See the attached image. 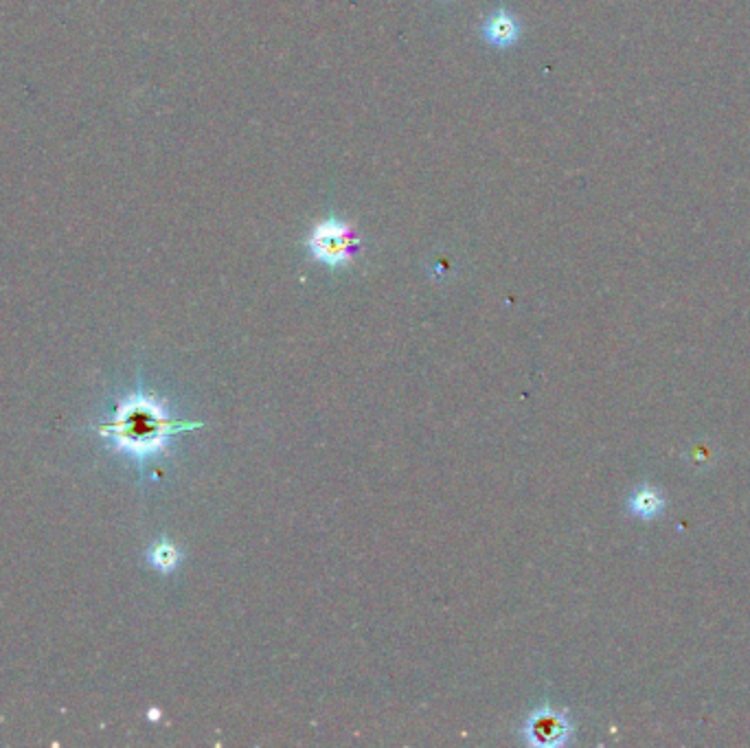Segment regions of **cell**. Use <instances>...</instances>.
I'll return each instance as SVG.
<instances>
[{"label":"cell","instance_id":"5","mask_svg":"<svg viewBox=\"0 0 750 748\" xmlns=\"http://www.w3.org/2000/svg\"><path fill=\"white\" fill-rule=\"evenodd\" d=\"M628 507L632 516L641 520H652L665 509V498L661 496V492L654 490V487H641V490H636L632 494Z\"/></svg>","mask_w":750,"mask_h":748},{"label":"cell","instance_id":"2","mask_svg":"<svg viewBox=\"0 0 750 748\" xmlns=\"http://www.w3.org/2000/svg\"><path fill=\"white\" fill-rule=\"evenodd\" d=\"M308 248L316 262L327 264L329 268H340L349 264L358 253L360 237L351 224L338 218H327L312 229Z\"/></svg>","mask_w":750,"mask_h":748},{"label":"cell","instance_id":"3","mask_svg":"<svg viewBox=\"0 0 750 748\" xmlns=\"http://www.w3.org/2000/svg\"><path fill=\"white\" fill-rule=\"evenodd\" d=\"M571 735V724L562 713L540 709L525 724V738L533 746H560Z\"/></svg>","mask_w":750,"mask_h":748},{"label":"cell","instance_id":"6","mask_svg":"<svg viewBox=\"0 0 750 748\" xmlns=\"http://www.w3.org/2000/svg\"><path fill=\"white\" fill-rule=\"evenodd\" d=\"M150 560H152V564L156 566V569L158 571H172V569H176V564H178V560H180V555H178V551H176V547H174V544L172 542H158L156 544V547L150 551Z\"/></svg>","mask_w":750,"mask_h":748},{"label":"cell","instance_id":"4","mask_svg":"<svg viewBox=\"0 0 750 748\" xmlns=\"http://www.w3.org/2000/svg\"><path fill=\"white\" fill-rule=\"evenodd\" d=\"M483 36L485 40L494 44L498 49L511 47L520 36V27L516 18L507 9H496L494 14L483 22Z\"/></svg>","mask_w":750,"mask_h":748},{"label":"cell","instance_id":"1","mask_svg":"<svg viewBox=\"0 0 750 748\" xmlns=\"http://www.w3.org/2000/svg\"><path fill=\"white\" fill-rule=\"evenodd\" d=\"M196 428H202V422L172 419L156 400L147 395H132L119 406L115 419L99 428V433L115 439V444L130 455L145 459L161 452L172 435Z\"/></svg>","mask_w":750,"mask_h":748}]
</instances>
